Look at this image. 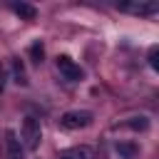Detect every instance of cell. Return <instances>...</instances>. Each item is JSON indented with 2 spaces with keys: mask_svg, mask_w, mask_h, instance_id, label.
<instances>
[{
  "mask_svg": "<svg viewBox=\"0 0 159 159\" xmlns=\"http://www.w3.org/2000/svg\"><path fill=\"white\" fill-rule=\"evenodd\" d=\"M92 119H94L92 112H87V109H75V112H65V114L60 117V127H62V129H84V127L92 124Z\"/></svg>",
  "mask_w": 159,
  "mask_h": 159,
  "instance_id": "obj_1",
  "label": "cell"
},
{
  "mask_svg": "<svg viewBox=\"0 0 159 159\" xmlns=\"http://www.w3.org/2000/svg\"><path fill=\"white\" fill-rule=\"evenodd\" d=\"M22 142L27 149H37L40 142H42V129H40V122L35 117H25L22 119Z\"/></svg>",
  "mask_w": 159,
  "mask_h": 159,
  "instance_id": "obj_2",
  "label": "cell"
},
{
  "mask_svg": "<svg viewBox=\"0 0 159 159\" xmlns=\"http://www.w3.org/2000/svg\"><path fill=\"white\" fill-rule=\"evenodd\" d=\"M57 70H60V75H62L65 80H70V82H80V80L84 77L82 67H80L75 60H70L67 55H60V57H57Z\"/></svg>",
  "mask_w": 159,
  "mask_h": 159,
  "instance_id": "obj_3",
  "label": "cell"
},
{
  "mask_svg": "<svg viewBox=\"0 0 159 159\" xmlns=\"http://www.w3.org/2000/svg\"><path fill=\"white\" fill-rule=\"evenodd\" d=\"M5 147H7V159H25V149L22 142L17 139V134L12 129L5 132Z\"/></svg>",
  "mask_w": 159,
  "mask_h": 159,
  "instance_id": "obj_4",
  "label": "cell"
},
{
  "mask_svg": "<svg viewBox=\"0 0 159 159\" xmlns=\"http://www.w3.org/2000/svg\"><path fill=\"white\" fill-rule=\"evenodd\" d=\"M119 7L127 10V12H137V15H152V12L159 10V5L154 0H149V2H122Z\"/></svg>",
  "mask_w": 159,
  "mask_h": 159,
  "instance_id": "obj_5",
  "label": "cell"
},
{
  "mask_svg": "<svg viewBox=\"0 0 159 159\" xmlns=\"http://www.w3.org/2000/svg\"><path fill=\"white\" fill-rule=\"evenodd\" d=\"M60 159H94V152H92L89 147H84V144H80V147H72V149H65V152L60 154Z\"/></svg>",
  "mask_w": 159,
  "mask_h": 159,
  "instance_id": "obj_6",
  "label": "cell"
},
{
  "mask_svg": "<svg viewBox=\"0 0 159 159\" xmlns=\"http://www.w3.org/2000/svg\"><path fill=\"white\" fill-rule=\"evenodd\" d=\"M114 152L119 154V159H137V154H139L137 144H132V142H117Z\"/></svg>",
  "mask_w": 159,
  "mask_h": 159,
  "instance_id": "obj_7",
  "label": "cell"
},
{
  "mask_svg": "<svg viewBox=\"0 0 159 159\" xmlns=\"http://www.w3.org/2000/svg\"><path fill=\"white\" fill-rule=\"evenodd\" d=\"M12 10H15V12H17V15L22 17V20H32V17L37 15V10H35L32 5H27V2H17V5L12 7Z\"/></svg>",
  "mask_w": 159,
  "mask_h": 159,
  "instance_id": "obj_8",
  "label": "cell"
},
{
  "mask_svg": "<svg viewBox=\"0 0 159 159\" xmlns=\"http://www.w3.org/2000/svg\"><path fill=\"white\" fill-rule=\"evenodd\" d=\"M12 75H15V82L17 84H27V77H25V67L20 60H12Z\"/></svg>",
  "mask_w": 159,
  "mask_h": 159,
  "instance_id": "obj_9",
  "label": "cell"
},
{
  "mask_svg": "<svg viewBox=\"0 0 159 159\" xmlns=\"http://www.w3.org/2000/svg\"><path fill=\"white\" fill-rule=\"evenodd\" d=\"M30 55H32V60H35V62L40 65V62H42V55H45V50H42V45H40V42H35V45L30 47Z\"/></svg>",
  "mask_w": 159,
  "mask_h": 159,
  "instance_id": "obj_10",
  "label": "cell"
},
{
  "mask_svg": "<svg viewBox=\"0 0 159 159\" xmlns=\"http://www.w3.org/2000/svg\"><path fill=\"white\" fill-rule=\"evenodd\" d=\"M132 129H147L149 127V122H147V117H132V122H127Z\"/></svg>",
  "mask_w": 159,
  "mask_h": 159,
  "instance_id": "obj_11",
  "label": "cell"
},
{
  "mask_svg": "<svg viewBox=\"0 0 159 159\" xmlns=\"http://www.w3.org/2000/svg\"><path fill=\"white\" fill-rule=\"evenodd\" d=\"M149 65L157 70V47H152V52H149Z\"/></svg>",
  "mask_w": 159,
  "mask_h": 159,
  "instance_id": "obj_12",
  "label": "cell"
},
{
  "mask_svg": "<svg viewBox=\"0 0 159 159\" xmlns=\"http://www.w3.org/2000/svg\"><path fill=\"white\" fill-rule=\"evenodd\" d=\"M2 87H5V67L0 62V92H2Z\"/></svg>",
  "mask_w": 159,
  "mask_h": 159,
  "instance_id": "obj_13",
  "label": "cell"
}]
</instances>
